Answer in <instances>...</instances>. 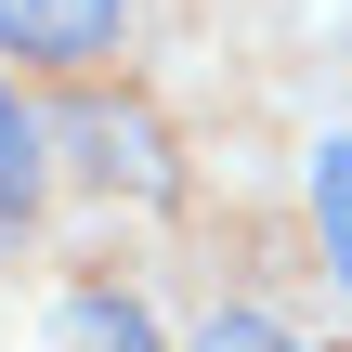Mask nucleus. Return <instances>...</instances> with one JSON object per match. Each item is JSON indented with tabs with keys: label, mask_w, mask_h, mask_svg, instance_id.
Returning a JSON list of instances; mask_svg holds the SVG:
<instances>
[{
	"label": "nucleus",
	"mask_w": 352,
	"mask_h": 352,
	"mask_svg": "<svg viewBox=\"0 0 352 352\" xmlns=\"http://www.w3.org/2000/svg\"><path fill=\"white\" fill-rule=\"evenodd\" d=\"M118 52H131V0H0V78H26L52 104L104 91Z\"/></svg>",
	"instance_id": "nucleus-1"
},
{
	"label": "nucleus",
	"mask_w": 352,
	"mask_h": 352,
	"mask_svg": "<svg viewBox=\"0 0 352 352\" xmlns=\"http://www.w3.org/2000/svg\"><path fill=\"white\" fill-rule=\"evenodd\" d=\"M52 183H65L52 118H39V91H26V78H0V261L52 222Z\"/></svg>",
	"instance_id": "nucleus-2"
},
{
	"label": "nucleus",
	"mask_w": 352,
	"mask_h": 352,
	"mask_svg": "<svg viewBox=\"0 0 352 352\" xmlns=\"http://www.w3.org/2000/svg\"><path fill=\"white\" fill-rule=\"evenodd\" d=\"M52 340H65V352H170V340H157V314H144L131 287H65Z\"/></svg>",
	"instance_id": "nucleus-3"
},
{
	"label": "nucleus",
	"mask_w": 352,
	"mask_h": 352,
	"mask_svg": "<svg viewBox=\"0 0 352 352\" xmlns=\"http://www.w3.org/2000/svg\"><path fill=\"white\" fill-rule=\"evenodd\" d=\"M183 352H314V340H300V327H287L274 300H209Z\"/></svg>",
	"instance_id": "nucleus-4"
},
{
	"label": "nucleus",
	"mask_w": 352,
	"mask_h": 352,
	"mask_svg": "<svg viewBox=\"0 0 352 352\" xmlns=\"http://www.w3.org/2000/svg\"><path fill=\"white\" fill-rule=\"evenodd\" d=\"M314 235H327V274L352 287V144H314Z\"/></svg>",
	"instance_id": "nucleus-5"
}]
</instances>
